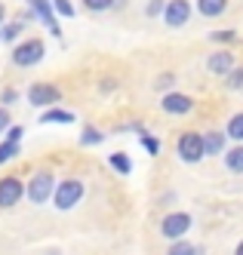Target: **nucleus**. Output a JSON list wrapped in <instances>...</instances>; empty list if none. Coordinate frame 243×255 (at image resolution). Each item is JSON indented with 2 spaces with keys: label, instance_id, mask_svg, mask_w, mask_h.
<instances>
[{
  "label": "nucleus",
  "instance_id": "1",
  "mask_svg": "<svg viewBox=\"0 0 243 255\" xmlns=\"http://www.w3.org/2000/svg\"><path fill=\"white\" fill-rule=\"evenodd\" d=\"M80 200H83V181H80V178L59 181V185H55V191H52V203H55V209H62V212L74 209Z\"/></svg>",
  "mask_w": 243,
  "mask_h": 255
},
{
  "label": "nucleus",
  "instance_id": "2",
  "mask_svg": "<svg viewBox=\"0 0 243 255\" xmlns=\"http://www.w3.org/2000/svg\"><path fill=\"white\" fill-rule=\"evenodd\" d=\"M55 185H59V181H55V175H52L49 169H40V172H34V175H31L25 194H28L31 203H46V200H52Z\"/></svg>",
  "mask_w": 243,
  "mask_h": 255
},
{
  "label": "nucleus",
  "instance_id": "3",
  "mask_svg": "<svg viewBox=\"0 0 243 255\" xmlns=\"http://www.w3.org/2000/svg\"><path fill=\"white\" fill-rule=\"evenodd\" d=\"M43 52H46V46H43L40 37H28L22 43H15V49H12V65H18V68H34L37 62H43Z\"/></svg>",
  "mask_w": 243,
  "mask_h": 255
},
{
  "label": "nucleus",
  "instance_id": "4",
  "mask_svg": "<svg viewBox=\"0 0 243 255\" xmlns=\"http://www.w3.org/2000/svg\"><path fill=\"white\" fill-rule=\"evenodd\" d=\"M191 225H194V218L188 212H166L163 222H160V234L166 237V240L176 243V240H182V237L191 231Z\"/></svg>",
  "mask_w": 243,
  "mask_h": 255
},
{
  "label": "nucleus",
  "instance_id": "5",
  "mask_svg": "<svg viewBox=\"0 0 243 255\" xmlns=\"http://www.w3.org/2000/svg\"><path fill=\"white\" fill-rule=\"evenodd\" d=\"M176 151L185 163H200L207 157V151H203V135H197V132H182L179 141H176Z\"/></svg>",
  "mask_w": 243,
  "mask_h": 255
},
{
  "label": "nucleus",
  "instance_id": "6",
  "mask_svg": "<svg viewBox=\"0 0 243 255\" xmlns=\"http://www.w3.org/2000/svg\"><path fill=\"white\" fill-rule=\"evenodd\" d=\"M191 19V3L188 0H166V6H163V22L170 25V28H182V25H188Z\"/></svg>",
  "mask_w": 243,
  "mask_h": 255
},
{
  "label": "nucleus",
  "instance_id": "7",
  "mask_svg": "<svg viewBox=\"0 0 243 255\" xmlns=\"http://www.w3.org/2000/svg\"><path fill=\"white\" fill-rule=\"evenodd\" d=\"M22 197H25V185H22V181H18L15 175L0 178V209H9V206H15Z\"/></svg>",
  "mask_w": 243,
  "mask_h": 255
},
{
  "label": "nucleus",
  "instance_id": "8",
  "mask_svg": "<svg viewBox=\"0 0 243 255\" xmlns=\"http://www.w3.org/2000/svg\"><path fill=\"white\" fill-rule=\"evenodd\" d=\"M59 99H62V93H59V86H52V83H34L28 89V102L37 105V108H52Z\"/></svg>",
  "mask_w": 243,
  "mask_h": 255
},
{
  "label": "nucleus",
  "instance_id": "9",
  "mask_svg": "<svg viewBox=\"0 0 243 255\" xmlns=\"http://www.w3.org/2000/svg\"><path fill=\"white\" fill-rule=\"evenodd\" d=\"M207 68H210V74H216V77H228L231 71L237 68L234 52H228V49H216L213 56L207 59Z\"/></svg>",
  "mask_w": 243,
  "mask_h": 255
},
{
  "label": "nucleus",
  "instance_id": "10",
  "mask_svg": "<svg viewBox=\"0 0 243 255\" xmlns=\"http://www.w3.org/2000/svg\"><path fill=\"white\" fill-rule=\"evenodd\" d=\"M28 6H31V12L40 19L49 31H52V37H62V31H59V22H55V9H52V3L49 0H28Z\"/></svg>",
  "mask_w": 243,
  "mask_h": 255
},
{
  "label": "nucleus",
  "instance_id": "11",
  "mask_svg": "<svg viewBox=\"0 0 243 255\" xmlns=\"http://www.w3.org/2000/svg\"><path fill=\"white\" fill-rule=\"evenodd\" d=\"M160 108H163L166 114L182 117V114H191L194 102H191V96H185V93H166V96L160 99Z\"/></svg>",
  "mask_w": 243,
  "mask_h": 255
},
{
  "label": "nucleus",
  "instance_id": "12",
  "mask_svg": "<svg viewBox=\"0 0 243 255\" xmlns=\"http://www.w3.org/2000/svg\"><path fill=\"white\" fill-rule=\"evenodd\" d=\"M225 132H207L203 135V151H207L210 157H216V154H222L225 151Z\"/></svg>",
  "mask_w": 243,
  "mask_h": 255
},
{
  "label": "nucleus",
  "instance_id": "13",
  "mask_svg": "<svg viewBox=\"0 0 243 255\" xmlns=\"http://www.w3.org/2000/svg\"><path fill=\"white\" fill-rule=\"evenodd\" d=\"M197 9L200 15H207V19H216L228 9V0H197Z\"/></svg>",
  "mask_w": 243,
  "mask_h": 255
},
{
  "label": "nucleus",
  "instance_id": "14",
  "mask_svg": "<svg viewBox=\"0 0 243 255\" xmlns=\"http://www.w3.org/2000/svg\"><path fill=\"white\" fill-rule=\"evenodd\" d=\"M225 166H228V172L243 175V144H234V148L225 154Z\"/></svg>",
  "mask_w": 243,
  "mask_h": 255
},
{
  "label": "nucleus",
  "instance_id": "15",
  "mask_svg": "<svg viewBox=\"0 0 243 255\" xmlns=\"http://www.w3.org/2000/svg\"><path fill=\"white\" fill-rule=\"evenodd\" d=\"M77 117H74L71 111H65V108H49V111H43L40 123H74Z\"/></svg>",
  "mask_w": 243,
  "mask_h": 255
},
{
  "label": "nucleus",
  "instance_id": "16",
  "mask_svg": "<svg viewBox=\"0 0 243 255\" xmlns=\"http://www.w3.org/2000/svg\"><path fill=\"white\" fill-rule=\"evenodd\" d=\"M108 163H111V166H114V172H120V175H129V172H133V160H129V154H123V151L111 154Z\"/></svg>",
  "mask_w": 243,
  "mask_h": 255
},
{
  "label": "nucleus",
  "instance_id": "17",
  "mask_svg": "<svg viewBox=\"0 0 243 255\" xmlns=\"http://www.w3.org/2000/svg\"><path fill=\"white\" fill-rule=\"evenodd\" d=\"M166 255H203V246H194L188 240H176L170 249H166Z\"/></svg>",
  "mask_w": 243,
  "mask_h": 255
},
{
  "label": "nucleus",
  "instance_id": "18",
  "mask_svg": "<svg viewBox=\"0 0 243 255\" xmlns=\"http://www.w3.org/2000/svg\"><path fill=\"white\" fill-rule=\"evenodd\" d=\"M225 135H228L231 141H243V111H240V114H234V117L228 120Z\"/></svg>",
  "mask_w": 243,
  "mask_h": 255
},
{
  "label": "nucleus",
  "instance_id": "19",
  "mask_svg": "<svg viewBox=\"0 0 243 255\" xmlns=\"http://www.w3.org/2000/svg\"><path fill=\"white\" fill-rule=\"evenodd\" d=\"M18 34H22V22H9V25H3V28H0V43H12Z\"/></svg>",
  "mask_w": 243,
  "mask_h": 255
},
{
  "label": "nucleus",
  "instance_id": "20",
  "mask_svg": "<svg viewBox=\"0 0 243 255\" xmlns=\"http://www.w3.org/2000/svg\"><path fill=\"white\" fill-rule=\"evenodd\" d=\"M12 157H18V144L15 141H0V166H3V163H9Z\"/></svg>",
  "mask_w": 243,
  "mask_h": 255
},
{
  "label": "nucleus",
  "instance_id": "21",
  "mask_svg": "<svg viewBox=\"0 0 243 255\" xmlns=\"http://www.w3.org/2000/svg\"><path fill=\"white\" fill-rule=\"evenodd\" d=\"M225 83L231 86V89H237V93H243V65H237L231 74L225 77Z\"/></svg>",
  "mask_w": 243,
  "mask_h": 255
},
{
  "label": "nucleus",
  "instance_id": "22",
  "mask_svg": "<svg viewBox=\"0 0 243 255\" xmlns=\"http://www.w3.org/2000/svg\"><path fill=\"white\" fill-rule=\"evenodd\" d=\"M80 141H83V144H99V141H105V135L96 129V126H86L83 135H80Z\"/></svg>",
  "mask_w": 243,
  "mask_h": 255
},
{
  "label": "nucleus",
  "instance_id": "23",
  "mask_svg": "<svg viewBox=\"0 0 243 255\" xmlns=\"http://www.w3.org/2000/svg\"><path fill=\"white\" fill-rule=\"evenodd\" d=\"M117 0H83V6L86 9H92V12H105V9H111Z\"/></svg>",
  "mask_w": 243,
  "mask_h": 255
},
{
  "label": "nucleus",
  "instance_id": "24",
  "mask_svg": "<svg viewBox=\"0 0 243 255\" xmlns=\"http://www.w3.org/2000/svg\"><path fill=\"white\" fill-rule=\"evenodd\" d=\"M52 9L65 15V19H74V6H71V0H52Z\"/></svg>",
  "mask_w": 243,
  "mask_h": 255
},
{
  "label": "nucleus",
  "instance_id": "25",
  "mask_svg": "<svg viewBox=\"0 0 243 255\" xmlns=\"http://www.w3.org/2000/svg\"><path fill=\"white\" fill-rule=\"evenodd\" d=\"M210 40L213 43H231V40H237V31H213Z\"/></svg>",
  "mask_w": 243,
  "mask_h": 255
},
{
  "label": "nucleus",
  "instance_id": "26",
  "mask_svg": "<svg viewBox=\"0 0 243 255\" xmlns=\"http://www.w3.org/2000/svg\"><path fill=\"white\" fill-rule=\"evenodd\" d=\"M163 0H148V6H145V15L148 19H154V15H163Z\"/></svg>",
  "mask_w": 243,
  "mask_h": 255
},
{
  "label": "nucleus",
  "instance_id": "27",
  "mask_svg": "<svg viewBox=\"0 0 243 255\" xmlns=\"http://www.w3.org/2000/svg\"><path fill=\"white\" fill-rule=\"evenodd\" d=\"M142 148H145L148 154L154 157V154H160V141H157L154 135H142Z\"/></svg>",
  "mask_w": 243,
  "mask_h": 255
},
{
  "label": "nucleus",
  "instance_id": "28",
  "mask_svg": "<svg viewBox=\"0 0 243 255\" xmlns=\"http://www.w3.org/2000/svg\"><path fill=\"white\" fill-rule=\"evenodd\" d=\"M12 126V120H9V111L6 108H0V135H6V129Z\"/></svg>",
  "mask_w": 243,
  "mask_h": 255
},
{
  "label": "nucleus",
  "instance_id": "29",
  "mask_svg": "<svg viewBox=\"0 0 243 255\" xmlns=\"http://www.w3.org/2000/svg\"><path fill=\"white\" fill-rule=\"evenodd\" d=\"M15 99H18L15 89H3V93H0V108H3V105H12Z\"/></svg>",
  "mask_w": 243,
  "mask_h": 255
},
{
  "label": "nucleus",
  "instance_id": "30",
  "mask_svg": "<svg viewBox=\"0 0 243 255\" xmlns=\"http://www.w3.org/2000/svg\"><path fill=\"white\" fill-rule=\"evenodd\" d=\"M6 141H22V126H9V129H6Z\"/></svg>",
  "mask_w": 243,
  "mask_h": 255
},
{
  "label": "nucleus",
  "instance_id": "31",
  "mask_svg": "<svg viewBox=\"0 0 243 255\" xmlns=\"http://www.w3.org/2000/svg\"><path fill=\"white\" fill-rule=\"evenodd\" d=\"M173 83V74H163L160 80H157V89H166V86H170Z\"/></svg>",
  "mask_w": 243,
  "mask_h": 255
},
{
  "label": "nucleus",
  "instance_id": "32",
  "mask_svg": "<svg viewBox=\"0 0 243 255\" xmlns=\"http://www.w3.org/2000/svg\"><path fill=\"white\" fill-rule=\"evenodd\" d=\"M3 25H6V6L0 3V28H3Z\"/></svg>",
  "mask_w": 243,
  "mask_h": 255
},
{
  "label": "nucleus",
  "instance_id": "33",
  "mask_svg": "<svg viewBox=\"0 0 243 255\" xmlns=\"http://www.w3.org/2000/svg\"><path fill=\"white\" fill-rule=\"evenodd\" d=\"M234 255H243V240L237 243V249H234Z\"/></svg>",
  "mask_w": 243,
  "mask_h": 255
}]
</instances>
